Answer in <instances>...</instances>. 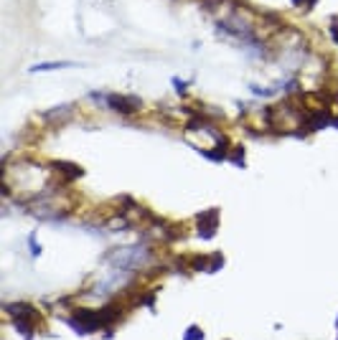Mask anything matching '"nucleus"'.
Returning <instances> with one entry per match:
<instances>
[{
    "mask_svg": "<svg viewBox=\"0 0 338 340\" xmlns=\"http://www.w3.org/2000/svg\"><path fill=\"white\" fill-rule=\"evenodd\" d=\"M104 102L110 104V110L120 112V114H135L140 110V99L135 97H120V94H110L104 97Z\"/></svg>",
    "mask_w": 338,
    "mask_h": 340,
    "instance_id": "nucleus-1",
    "label": "nucleus"
},
{
    "mask_svg": "<svg viewBox=\"0 0 338 340\" xmlns=\"http://www.w3.org/2000/svg\"><path fill=\"white\" fill-rule=\"evenodd\" d=\"M219 228V211L216 208H209L199 216V236L201 239H211Z\"/></svg>",
    "mask_w": 338,
    "mask_h": 340,
    "instance_id": "nucleus-2",
    "label": "nucleus"
},
{
    "mask_svg": "<svg viewBox=\"0 0 338 340\" xmlns=\"http://www.w3.org/2000/svg\"><path fill=\"white\" fill-rule=\"evenodd\" d=\"M5 312H8L13 320H15V317H33V315H36V310H33L31 305H26V302H8Z\"/></svg>",
    "mask_w": 338,
    "mask_h": 340,
    "instance_id": "nucleus-3",
    "label": "nucleus"
},
{
    "mask_svg": "<svg viewBox=\"0 0 338 340\" xmlns=\"http://www.w3.org/2000/svg\"><path fill=\"white\" fill-rule=\"evenodd\" d=\"M71 112H74V107H71V104H64V107H53L51 112H46V114H43V119H46V122L66 119V117H71Z\"/></svg>",
    "mask_w": 338,
    "mask_h": 340,
    "instance_id": "nucleus-4",
    "label": "nucleus"
},
{
    "mask_svg": "<svg viewBox=\"0 0 338 340\" xmlns=\"http://www.w3.org/2000/svg\"><path fill=\"white\" fill-rule=\"evenodd\" d=\"M74 66V61H43V64H33L31 71H53V69H66Z\"/></svg>",
    "mask_w": 338,
    "mask_h": 340,
    "instance_id": "nucleus-5",
    "label": "nucleus"
},
{
    "mask_svg": "<svg viewBox=\"0 0 338 340\" xmlns=\"http://www.w3.org/2000/svg\"><path fill=\"white\" fill-rule=\"evenodd\" d=\"M204 338H206V333L199 325H188L186 333H183V340H204Z\"/></svg>",
    "mask_w": 338,
    "mask_h": 340,
    "instance_id": "nucleus-6",
    "label": "nucleus"
},
{
    "mask_svg": "<svg viewBox=\"0 0 338 340\" xmlns=\"http://www.w3.org/2000/svg\"><path fill=\"white\" fill-rule=\"evenodd\" d=\"M331 36H333V41L338 43V18H331Z\"/></svg>",
    "mask_w": 338,
    "mask_h": 340,
    "instance_id": "nucleus-7",
    "label": "nucleus"
},
{
    "mask_svg": "<svg viewBox=\"0 0 338 340\" xmlns=\"http://www.w3.org/2000/svg\"><path fill=\"white\" fill-rule=\"evenodd\" d=\"M28 244H31V254H33V257H39V254H41V246L36 244V236H31V239H28Z\"/></svg>",
    "mask_w": 338,
    "mask_h": 340,
    "instance_id": "nucleus-8",
    "label": "nucleus"
},
{
    "mask_svg": "<svg viewBox=\"0 0 338 340\" xmlns=\"http://www.w3.org/2000/svg\"><path fill=\"white\" fill-rule=\"evenodd\" d=\"M293 3H297V5H300V3H302V0H293ZM310 5H315V0H305V10H308Z\"/></svg>",
    "mask_w": 338,
    "mask_h": 340,
    "instance_id": "nucleus-9",
    "label": "nucleus"
}]
</instances>
